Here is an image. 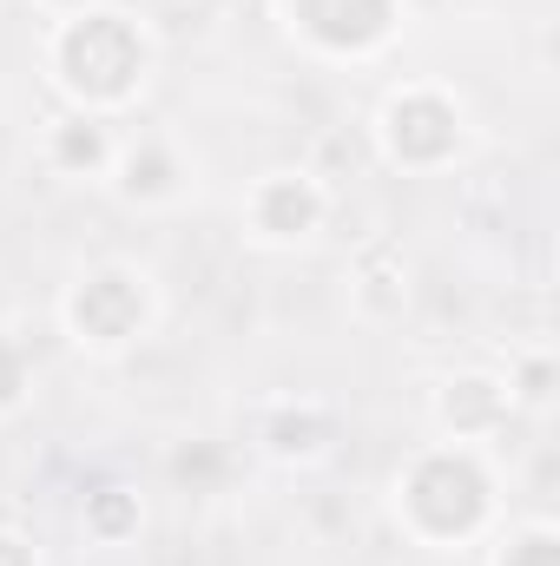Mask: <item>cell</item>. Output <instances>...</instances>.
I'll return each instance as SVG.
<instances>
[{
    "label": "cell",
    "instance_id": "6da1fadb",
    "mask_svg": "<svg viewBox=\"0 0 560 566\" xmlns=\"http://www.w3.org/2000/svg\"><path fill=\"white\" fill-rule=\"evenodd\" d=\"M53 66L73 99L86 106H120L145 73V33L126 13H80L53 40Z\"/></svg>",
    "mask_w": 560,
    "mask_h": 566
},
{
    "label": "cell",
    "instance_id": "7a4b0ae2",
    "mask_svg": "<svg viewBox=\"0 0 560 566\" xmlns=\"http://www.w3.org/2000/svg\"><path fill=\"white\" fill-rule=\"evenodd\" d=\"M403 507H409V521H416L428 541H468V534L488 521L495 488H488V474H481L475 454H462V448H435V454H422L416 468H409V481H403Z\"/></svg>",
    "mask_w": 560,
    "mask_h": 566
},
{
    "label": "cell",
    "instance_id": "3957f363",
    "mask_svg": "<svg viewBox=\"0 0 560 566\" xmlns=\"http://www.w3.org/2000/svg\"><path fill=\"white\" fill-rule=\"evenodd\" d=\"M66 323H73V336L93 343V349L133 343L139 323H145L139 277H133V271H93V277H80V290L66 296Z\"/></svg>",
    "mask_w": 560,
    "mask_h": 566
},
{
    "label": "cell",
    "instance_id": "277c9868",
    "mask_svg": "<svg viewBox=\"0 0 560 566\" xmlns=\"http://www.w3.org/2000/svg\"><path fill=\"white\" fill-rule=\"evenodd\" d=\"M383 145H390V158L396 165H442V158H455V145H462V113H455V99H442V93H396L390 99V113H383Z\"/></svg>",
    "mask_w": 560,
    "mask_h": 566
},
{
    "label": "cell",
    "instance_id": "5b68a950",
    "mask_svg": "<svg viewBox=\"0 0 560 566\" xmlns=\"http://www.w3.org/2000/svg\"><path fill=\"white\" fill-rule=\"evenodd\" d=\"M290 13L330 53H370L396 27V0H290Z\"/></svg>",
    "mask_w": 560,
    "mask_h": 566
},
{
    "label": "cell",
    "instance_id": "8992f818",
    "mask_svg": "<svg viewBox=\"0 0 560 566\" xmlns=\"http://www.w3.org/2000/svg\"><path fill=\"white\" fill-rule=\"evenodd\" d=\"M251 218H258L265 238H303V231H317V218H323V191H317L310 178H265Z\"/></svg>",
    "mask_w": 560,
    "mask_h": 566
},
{
    "label": "cell",
    "instance_id": "52a82bcc",
    "mask_svg": "<svg viewBox=\"0 0 560 566\" xmlns=\"http://www.w3.org/2000/svg\"><path fill=\"white\" fill-rule=\"evenodd\" d=\"M501 416H508V396L488 376H462L442 389V422L455 434H488V428H501Z\"/></svg>",
    "mask_w": 560,
    "mask_h": 566
},
{
    "label": "cell",
    "instance_id": "ba28073f",
    "mask_svg": "<svg viewBox=\"0 0 560 566\" xmlns=\"http://www.w3.org/2000/svg\"><path fill=\"white\" fill-rule=\"evenodd\" d=\"M323 441H330V416H297V409H283L265 422V448L283 454V461H310V454H323Z\"/></svg>",
    "mask_w": 560,
    "mask_h": 566
},
{
    "label": "cell",
    "instance_id": "9c48e42d",
    "mask_svg": "<svg viewBox=\"0 0 560 566\" xmlns=\"http://www.w3.org/2000/svg\"><path fill=\"white\" fill-rule=\"evenodd\" d=\"M106 126L100 119H66V126H53V165L60 171H100L106 165Z\"/></svg>",
    "mask_w": 560,
    "mask_h": 566
},
{
    "label": "cell",
    "instance_id": "30bf717a",
    "mask_svg": "<svg viewBox=\"0 0 560 566\" xmlns=\"http://www.w3.org/2000/svg\"><path fill=\"white\" fill-rule=\"evenodd\" d=\"M133 527H139V494H126V488L86 494V534L93 541H126Z\"/></svg>",
    "mask_w": 560,
    "mask_h": 566
},
{
    "label": "cell",
    "instance_id": "8fae6325",
    "mask_svg": "<svg viewBox=\"0 0 560 566\" xmlns=\"http://www.w3.org/2000/svg\"><path fill=\"white\" fill-rule=\"evenodd\" d=\"M178 185V165H172V151L165 145H145L126 158V198H165Z\"/></svg>",
    "mask_w": 560,
    "mask_h": 566
},
{
    "label": "cell",
    "instance_id": "7c38bea8",
    "mask_svg": "<svg viewBox=\"0 0 560 566\" xmlns=\"http://www.w3.org/2000/svg\"><path fill=\"white\" fill-rule=\"evenodd\" d=\"M27 396V349L0 336V409H13Z\"/></svg>",
    "mask_w": 560,
    "mask_h": 566
},
{
    "label": "cell",
    "instance_id": "4fadbf2b",
    "mask_svg": "<svg viewBox=\"0 0 560 566\" xmlns=\"http://www.w3.org/2000/svg\"><path fill=\"white\" fill-rule=\"evenodd\" d=\"M501 566H560V554H554V534H528V541H515L508 547V560Z\"/></svg>",
    "mask_w": 560,
    "mask_h": 566
},
{
    "label": "cell",
    "instance_id": "5bb4252c",
    "mask_svg": "<svg viewBox=\"0 0 560 566\" xmlns=\"http://www.w3.org/2000/svg\"><path fill=\"white\" fill-rule=\"evenodd\" d=\"M521 382H528V389H521L528 402H548V382H554V369H548V363H528V376H521Z\"/></svg>",
    "mask_w": 560,
    "mask_h": 566
},
{
    "label": "cell",
    "instance_id": "9a60e30c",
    "mask_svg": "<svg viewBox=\"0 0 560 566\" xmlns=\"http://www.w3.org/2000/svg\"><path fill=\"white\" fill-rule=\"evenodd\" d=\"M0 566H33V547L20 534H0Z\"/></svg>",
    "mask_w": 560,
    "mask_h": 566
},
{
    "label": "cell",
    "instance_id": "2e32d148",
    "mask_svg": "<svg viewBox=\"0 0 560 566\" xmlns=\"http://www.w3.org/2000/svg\"><path fill=\"white\" fill-rule=\"evenodd\" d=\"M46 7H66V13H86L93 0H46Z\"/></svg>",
    "mask_w": 560,
    "mask_h": 566
}]
</instances>
